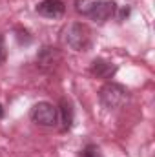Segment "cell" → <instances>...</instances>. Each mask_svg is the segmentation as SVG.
Listing matches in <instances>:
<instances>
[{
  "label": "cell",
  "instance_id": "1",
  "mask_svg": "<svg viewBox=\"0 0 155 157\" xmlns=\"http://www.w3.org/2000/svg\"><path fill=\"white\" fill-rule=\"evenodd\" d=\"M100 102L108 108V110H119L122 108L128 99H130V93L128 90L122 86V84H115V82H108L102 86L100 90Z\"/></svg>",
  "mask_w": 155,
  "mask_h": 157
},
{
  "label": "cell",
  "instance_id": "2",
  "mask_svg": "<svg viewBox=\"0 0 155 157\" xmlns=\"http://www.w3.org/2000/svg\"><path fill=\"white\" fill-rule=\"evenodd\" d=\"M62 40L68 48L75 51H84L89 44V33L82 24H70L62 31Z\"/></svg>",
  "mask_w": 155,
  "mask_h": 157
},
{
  "label": "cell",
  "instance_id": "3",
  "mask_svg": "<svg viewBox=\"0 0 155 157\" xmlns=\"http://www.w3.org/2000/svg\"><path fill=\"white\" fill-rule=\"evenodd\" d=\"M29 115H31V121H33V122H37L40 126H46V128H53V126H57V122H59L57 108H55L51 102H37V104L31 108Z\"/></svg>",
  "mask_w": 155,
  "mask_h": 157
},
{
  "label": "cell",
  "instance_id": "4",
  "mask_svg": "<svg viewBox=\"0 0 155 157\" xmlns=\"http://www.w3.org/2000/svg\"><path fill=\"white\" fill-rule=\"evenodd\" d=\"M66 11V6L62 0H42L37 6V13L46 18H60Z\"/></svg>",
  "mask_w": 155,
  "mask_h": 157
},
{
  "label": "cell",
  "instance_id": "5",
  "mask_svg": "<svg viewBox=\"0 0 155 157\" xmlns=\"http://www.w3.org/2000/svg\"><path fill=\"white\" fill-rule=\"evenodd\" d=\"M115 9H117V6H115V2H99L95 7H93V11L88 15V17H91V20H95V22H99V24H104L106 20H110L113 15H115Z\"/></svg>",
  "mask_w": 155,
  "mask_h": 157
},
{
  "label": "cell",
  "instance_id": "6",
  "mask_svg": "<svg viewBox=\"0 0 155 157\" xmlns=\"http://www.w3.org/2000/svg\"><path fill=\"white\" fill-rule=\"evenodd\" d=\"M89 71L97 78H112L117 71V66L108 62V60H104V59H95L91 62V66H89Z\"/></svg>",
  "mask_w": 155,
  "mask_h": 157
},
{
  "label": "cell",
  "instance_id": "7",
  "mask_svg": "<svg viewBox=\"0 0 155 157\" xmlns=\"http://www.w3.org/2000/svg\"><path fill=\"white\" fill-rule=\"evenodd\" d=\"M60 115H62V128L70 130L73 124V108H71V102L66 99L60 101Z\"/></svg>",
  "mask_w": 155,
  "mask_h": 157
},
{
  "label": "cell",
  "instance_id": "8",
  "mask_svg": "<svg viewBox=\"0 0 155 157\" xmlns=\"http://www.w3.org/2000/svg\"><path fill=\"white\" fill-rule=\"evenodd\" d=\"M100 0H75V9L80 15H89Z\"/></svg>",
  "mask_w": 155,
  "mask_h": 157
},
{
  "label": "cell",
  "instance_id": "9",
  "mask_svg": "<svg viewBox=\"0 0 155 157\" xmlns=\"http://www.w3.org/2000/svg\"><path fill=\"white\" fill-rule=\"evenodd\" d=\"M84 157H104V155H102V152L97 144H88L84 148Z\"/></svg>",
  "mask_w": 155,
  "mask_h": 157
},
{
  "label": "cell",
  "instance_id": "10",
  "mask_svg": "<svg viewBox=\"0 0 155 157\" xmlns=\"http://www.w3.org/2000/svg\"><path fill=\"white\" fill-rule=\"evenodd\" d=\"M128 15H130V7H128V6H122V7H120V11H119V17H117V18L122 22Z\"/></svg>",
  "mask_w": 155,
  "mask_h": 157
},
{
  "label": "cell",
  "instance_id": "11",
  "mask_svg": "<svg viewBox=\"0 0 155 157\" xmlns=\"http://www.w3.org/2000/svg\"><path fill=\"white\" fill-rule=\"evenodd\" d=\"M6 60V44H4V37L0 35V64Z\"/></svg>",
  "mask_w": 155,
  "mask_h": 157
},
{
  "label": "cell",
  "instance_id": "12",
  "mask_svg": "<svg viewBox=\"0 0 155 157\" xmlns=\"http://www.w3.org/2000/svg\"><path fill=\"white\" fill-rule=\"evenodd\" d=\"M4 117V108H2V104H0V119Z\"/></svg>",
  "mask_w": 155,
  "mask_h": 157
}]
</instances>
